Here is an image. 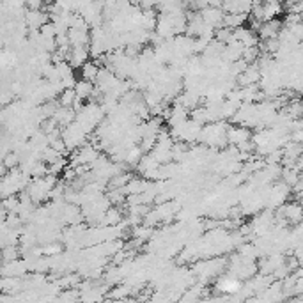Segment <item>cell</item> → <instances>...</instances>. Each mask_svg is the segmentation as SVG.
I'll return each mask as SVG.
<instances>
[{
    "instance_id": "1",
    "label": "cell",
    "mask_w": 303,
    "mask_h": 303,
    "mask_svg": "<svg viewBox=\"0 0 303 303\" xmlns=\"http://www.w3.org/2000/svg\"><path fill=\"white\" fill-rule=\"evenodd\" d=\"M46 21H48V16H46L41 9H30V11L25 14V23L30 28H34V30H39Z\"/></svg>"
}]
</instances>
